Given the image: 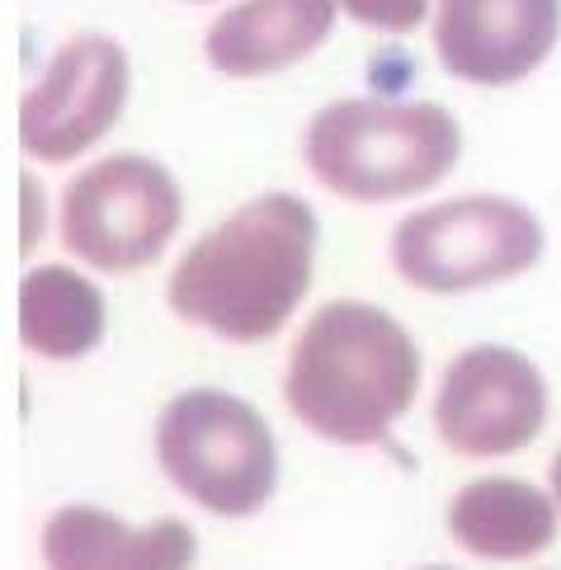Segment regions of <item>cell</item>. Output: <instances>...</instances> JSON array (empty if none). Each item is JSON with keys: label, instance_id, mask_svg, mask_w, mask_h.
<instances>
[{"label": "cell", "instance_id": "obj_1", "mask_svg": "<svg viewBox=\"0 0 561 570\" xmlns=\"http://www.w3.org/2000/svg\"><path fill=\"white\" fill-rule=\"evenodd\" d=\"M316 269V213L297 194H259L198 236L170 274V312L232 344L284 331Z\"/></svg>", "mask_w": 561, "mask_h": 570}, {"label": "cell", "instance_id": "obj_2", "mask_svg": "<svg viewBox=\"0 0 561 570\" xmlns=\"http://www.w3.org/2000/svg\"><path fill=\"white\" fill-rule=\"evenodd\" d=\"M420 386V350L368 302H326L293 344L284 396L312 434L339 448L377 443Z\"/></svg>", "mask_w": 561, "mask_h": 570}, {"label": "cell", "instance_id": "obj_3", "mask_svg": "<svg viewBox=\"0 0 561 570\" xmlns=\"http://www.w3.org/2000/svg\"><path fill=\"white\" fill-rule=\"evenodd\" d=\"M463 128L439 105L335 99L307 124V166L339 198L392 203L425 194L457 166Z\"/></svg>", "mask_w": 561, "mask_h": 570}, {"label": "cell", "instance_id": "obj_4", "mask_svg": "<svg viewBox=\"0 0 561 570\" xmlns=\"http://www.w3.org/2000/svg\"><path fill=\"white\" fill-rule=\"evenodd\" d=\"M156 458L179 491L208 514L246 519L274 495L278 448L255 405L232 392L194 386L156 420Z\"/></svg>", "mask_w": 561, "mask_h": 570}, {"label": "cell", "instance_id": "obj_5", "mask_svg": "<svg viewBox=\"0 0 561 570\" xmlns=\"http://www.w3.org/2000/svg\"><path fill=\"white\" fill-rule=\"evenodd\" d=\"M543 259V227L514 198L468 194L411 213L392 232L396 274L420 293H472Z\"/></svg>", "mask_w": 561, "mask_h": 570}, {"label": "cell", "instance_id": "obj_6", "mask_svg": "<svg viewBox=\"0 0 561 570\" xmlns=\"http://www.w3.org/2000/svg\"><path fill=\"white\" fill-rule=\"evenodd\" d=\"M179 227V189L147 156H109L62 194V246L105 274L147 269Z\"/></svg>", "mask_w": 561, "mask_h": 570}, {"label": "cell", "instance_id": "obj_7", "mask_svg": "<svg viewBox=\"0 0 561 570\" xmlns=\"http://www.w3.org/2000/svg\"><path fill=\"white\" fill-rule=\"evenodd\" d=\"M548 424V382L505 344L463 350L434 396V430L463 458H505Z\"/></svg>", "mask_w": 561, "mask_h": 570}, {"label": "cell", "instance_id": "obj_8", "mask_svg": "<svg viewBox=\"0 0 561 570\" xmlns=\"http://www.w3.org/2000/svg\"><path fill=\"white\" fill-rule=\"evenodd\" d=\"M128 99V52L114 38H71L19 99V147L33 160H76L105 137Z\"/></svg>", "mask_w": 561, "mask_h": 570}, {"label": "cell", "instance_id": "obj_9", "mask_svg": "<svg viewBox=\"0 0 561 570\" xmlns=\"http://www.w3.org/2000/svg\"><path fill=\"white\" fill-rule=\"evenodd\" d=\"M561 33V0H439L434 52L472 86H514L548 62Z\"/></svg>", "mask_w": 561, "mask_h": 570}, {"label": "cell", "instance_id": "obj_10", "mask_svg": "<svg viewBox=\"0 0 561 570\" xmlns=\"http://www.w3.org/2000/svg\"><path fill=\"white\" fill-rule=\"evenodd\" d=\"M198 538L189 523L160 519L147 528H128L109 509L67 504L43 528V566L48 570H189Z\"/></svg>", "mask_w": 561, "mask_h": 570}, {"label": "cell", "instance_id": "obj_11", "mask_svg": "<svg viewBox=\"0 0 561 570\" xmlns=\"http://www.w3.org/2000/svg\"><path fill=\"white\" fill-rule=\"evenodd\" d=\"M335 29V0H240L204 38L223 76H274L316 52Z\"/></svg>", "mask_w": 561, "mask_h": 570}, {"label": "cell", "instance_id": "obj_12", "mask_svg": "<svg viewBox=\"0 0 561 570\" xmlns=\"http://www.w3.org/2000/svg\"><path fill=\"white\" fill-rule=\"evenodd\" d=\"M557 500L514 476H481L453 495L449 533L481 561H529L557 538Z\"/></svg>", "mask_w": 561, "mask_h": 570}, {"label": "cell", "instance_id": "obj_13", "mask_svg": "<svg viewBox=\"0 0 561 570\" xmlns=\"http://www.w3.org/2000/svg\"><path fill=\"white\" fill-rule=\"evenodd\" d=\"M19 340L52 363L86 358L105 340V297L76 269L43 264L19 283Z\"/></svg>", "mask_w": 561, "mask_h": 570}, {"label": "cell", "instance_id": "obj_14", "mask_svg": "<svg viewBox=\"0 0 561 570\" xmlns=\"http://www.w3.org/2000/svg\"><path fill=\"white\" fill-rule=\"evenodd\" d=\"M339 6H345L350 19L383 33H411L430 14V0H339Z\"/></svg>", "mask_w": 561, "mask_h": 570}, {"label": "cell", "instance_id": "obj_15", "mask_svg": "<svg viewBox=\"0 0 561 570\" xmlns=\"http://www.w3.org/2000/svg\"><path fill=\"white\" fill-rule=\"evenodd\" d=\"M552 500H557V509H561V453H557V462H552Z\"/></svg>", "mask_w": 561, "mask_h": 570}, {"label": "cell", "instance_id": "obj_16", "mask_svg": "<svg viewBox=\"0 0 561 570\" xmlns=\"http://www.w3.org/2000/svg\"><path fill=\"white\" fill-rule=\"evenodd\" d=\"M425 570H449V566H425Z\"/></svg>", "mask_w": 561, "mask_h": 570}]
</instances>
